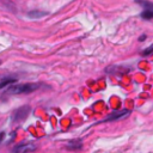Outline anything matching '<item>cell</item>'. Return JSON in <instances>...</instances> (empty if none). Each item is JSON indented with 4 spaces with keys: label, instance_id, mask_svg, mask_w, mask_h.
I'll use <instances>...</instances> for the list:
<instances>
[{
    "label": "cell",
    "instance_id": "6da1fadb",
    "mask_svg": "<svg viewBox=\"0 0 153 153\" xmlns=\"http://www.w3.org/2000/svg\"><path fill=\"white\" fill-rule=\"evenodd\" d=\"M40 87L38 84H19V85H11L6 88L5 93L7 95H20V93H30L36 91Z\"/></svg>",
    "mask_w": 153,
    "mask_h": 153
},
{
    "label": "cell",
    "instance_id": "9c48e42d",
    "mask_svg": "<svg viewBox=\"0 0 153 153\" xmlns=\"http://www.w3.org/2000/svg\"><path fill=\"white\" fill-rule=\"evenodd\" d=\"M81 142H78V144H76V142H72V144H69L67 147L69 148V149H79V148H81Z\"/></svg>",
    "mask_w": 153,
    "mask_h": 153
},
{
    "label": "cell",
    "instance_id": "277c9868",
    "mask_svg": "<svg viewBox=\"0 0 153 153\" xmlns=\"http://www.w3.org/2000/svg\"><path fill=\"white\" fill-rule=\"evenodd\" d=\"M36 149V145L34 144H24V145H19L13 149V153H29V152H34Z\"/></svg>",
    "mask_w": 153,
    "mask_h": 153
},
{
    "label": "cell",
    "instance_id": "8fae6325",
    "mask_svg": "<svg viewBox=\"0 0 153 153\" xmlns=\"http://www.w3.org/2000/svg\"><path fill=\"white\" fill-rule=\"evenodd\" d=\"M145 40H146V35L140 36V38H139V41H140V42H142V41H145Z\"/></svg>",
    "mask_w": 153,
    "mask_h": 153
},
{
    "label": "cell",
    "instance_id": "ba28073f",
    "mask_svg": "<svg viewBox=\"0 0 153 153\" xmlns=\"http://www.w3.org/2000/svg\"><path fill=\"white\" fill-rule=\"evenodd\" d=\"M141 18H144V19H152L153 18V10H144L141 12Z\"/></svg>",
    "mask_w": 153,
    "mask_h": 153
},
{
    "label": "cell",
    "instance_id": "52a82bcc",
    "mask_svg": "<svg viewBox=\"0 0 153 153\" xmlns=\"http://www.w3.org/2000/svg\"><path fill=\"white\" fill-rule=\"evenodd\" d=\"M135 1L140 6H142L144 10H153V3L151 1H147V0H135Z\"/></svg>",
    "mask_w": 153,
    "mask_h": 153
},
{
    "label": "cell",
    "instance_id": "7c38bea8",
    "mask_svg": "<svg viewBox=\"0 0 153 153\" xmlns=\"http://www.w3.org/2000/svg\"><path fill=\"white\" fill-rule=\"evenodd\" d=\"M0 65H1V60H0Z\"/></svg>",
    "mask_w": 153,
    "mask_h": 153
},
{
    "label": "cell",
    "instance_id": "8992f818",
    "mask_svg": "<svg viewBox=\"0 0 153 153\" xmlns=\"http://www.w3.org/2000/svg\"><path fill=\"white\" fill-rule=\"evenodd\" d=\"M16 81H17L16 78H5L4 80L0 81V88H4L5 86H8V85H10V86H11V85H15Z\"/></svg>",
    "mask_w": 153,
    "mask_h": 153
},
{
    "label": "cell",
    "instance_id": "7a4b0ae2",
    "mask_svg": "<svg viewBox=\"0 0 153 153\" xmlns=\"http://www.w3.org/2000/svg\"><path fill=\"white\" fill-rule=\"evenodd\" d=\"M129 114H131V111H129V110L115 111V112H112L111 115H109V116H108L105 120L100 121V122H109V121H115V120H121V119H123V117H127ZM100 122H98V123H100Z\"/></svg>",
    "mask_w": 153,
    "mask_h": 153
},
{
    "label": "cell",
    "instance_id": "5b68a950",
    "mask_svg": "<svg viewBox=\"0 0 153 153\" xmlns=\"http://www.w3.org/2000/svg\"><path fill=\"white\" fill-rule=\"evenodd\" d=\"M48 15V12L46 11H41V10H32L30 12H28V17L29 18H32V19H38L41 17H44Z\"/></svg>",
    "mask_w": 153,
    "mask_h": 153
},
{
    "label": "cell",
    "instance_id": "3957f363",
    "mask_svg": "<svg viewBox=\"0 0 153 153\" xmlns=\"http://www.w3.org/2000/svg\"><path fill=\"white\" fill-rule=\"evenodd\" d=\"M29 111H30V107H28V105L19 108V109L16 110L15 114H13V120H15V121H22V120H24L25 117L28 116Z\"/></svg>",
    "mask_w": 153,
    "mask_h": 153
},
{
    "label": "cell",
    "instance_id": "30bf717a",
    "mask_svg": "<svg viewBox=\"0 0 153 153\" xmlns=\"http://www.w3.org/2000/svg\"><path fill=\"white\" fill-rule=\"evenodd\" d=\"M152 53H153V46H151V47H148L147 49H145L142 54H144L145 56H147V55H149V54H152Z\"/></svg>",
    "mask_w": 153,
    "mask_h": 153
}]
</instances>
